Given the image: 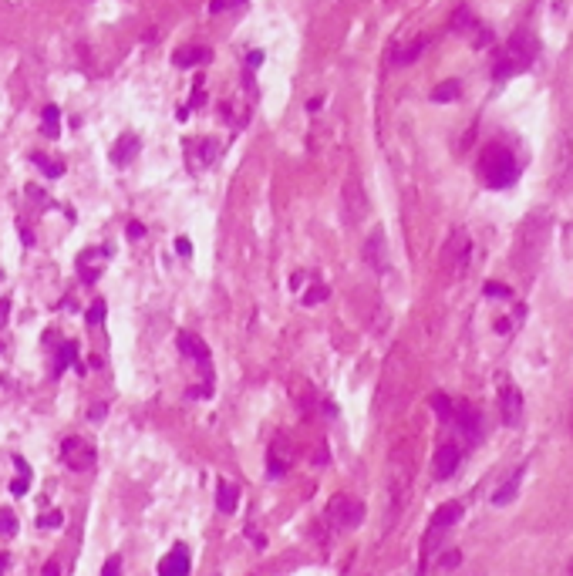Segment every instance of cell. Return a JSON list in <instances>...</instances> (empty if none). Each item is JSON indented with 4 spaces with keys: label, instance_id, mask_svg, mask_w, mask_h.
Instances as JSON below:
<instances>
[{
    "label": "cell",
    "instance_id": "836d02e7",
    "mask_svg": "<svg viewBox=\"0 0 573 576\" xmlns=\"http://www.w3.org/2000/svg\"><path fill=\"white\" fill-rule=\"evenodd\" d=\"M570 435H573V398H570Z\"/></svg>",
    "mask_w": 573,
    "mask_h": 576
},
{
    "label": "cell",
    "instance_id": "5bb4252c",
    "mask_svg": "<svg viewBox=\"0 0 573 576\" xmlns=\"http://www.w3.org/2000/svg\"><path fill=\"white\" fill-rule=\"evenodd\" d=\"M459 516H462V502H442L432 516V529H446V526H452Z\"/></svg>",
    "mask_w": 573,
    "mask_h": 576
},
{
    "label": "cell",
    "instance_id": "4316f807",
    "mask_svg": "<svg viewBox=\"0 0 573 576\" xmlns=\"http://www.w3.org/2000/svg\"><path fill=\"white\" fill-rule=\"evenodd\" d=\"M101 576H122V560H118V556H112V560L105 563V570H101Z\"/></svg>",
    "mask_w": 573,
    "mask_h": 576
},
{
    "label": "cell",
    "instance_id": "44dd1931",
    "mask_svg": "<svg viewBox=\"0 0 573 576\" xmlns=\"http://www.w3.org/2000/svg\"><path fill=\"white\" fill-rule=\"evenodd\" d=\"M34 162H41L44 175H61V172H64L61 162H55V159H47V155H41V152H34Z\"/></svg>",
    "mask_w": 573,
    "mask_h": 576
},
{
    "label": "cell",
    "instance_id": "4dcf8cb0",
    "mask_svg": "<svg viewBox=\"0 0 573 576\" xmlns=\"http://www.w3.org/2000/svg\"><path fill=\"white\" fill-rule=\"evenodd\" d=\"M142 233H145V226H142V223H132V226H128V236H132V239H139Z\"/></svg>",
    "mask_w": 573,
    "mask_h": 576
},
{
    "label": "cell",
    "instance_id": "7402d4cb",
    "mask_svg": "<svg viewBox=\"0 0 573 576\" xmlns=\"http://www.w3.org/2000/svg\"><path fill=\"white\" fill-rule=\"evenodd\" d=\"M74 354H78V344H74V340H68V344L61 347V357H57V374H61V371L74 361Z\"/></svg>",
    "mask_w": 573,
    "mask_h": 576
},
{
    "label": "cell",
    "instance_id": "9a60e30c",
    "mask_svg": "<svg viewBox=\"0 0 573 576\" xmlns=\"http://www.w3.org/2000/svg\"><path fill=\"white\" fill-rule=\"evenodd\" d=\"M210 57H212L210 47H179V51H176V64H179V68H189V64H206Z\"/></svg>",
    "mask_w": 573,
    "mask_h": 576
},
{
    "label": "cell",
    "instance_id": "603a6c76",
    "mask_svg": "<svg viewBox=\"0 0 573 576\" xmlns=\"http://www.w3.org/2000/svg\"><path fill=\"white\" fill-rule=\"evenodd\" d=\"M0 533L4 536H14L17 533V519L11 509H0Z\"/></svg>",
    "mask_w": 573,
    "mask_h": 576
},
{
    "label": "cell",
    "instance_id": "7c38bea8",
    "mask_svg": "<svg viewBox=\"0 0 573 576\" xmlns=\"http://www.w3.org/2000/svg\"><path fill=\"white\" fill-rule=\"evenodd\" d=\"M135 155H139V139H135V135H122V139L115 142V149H112L115 166H128Z\"/></svg>",
    "mask_w": 573,
    "mask_h": 576
},
{
    "label": "cell",
    "instance_id": "e0dca14e",
    "mask_svg": "<svg viewBox=\"0 0 573 576\" xmlns=\"http://www.w3.org/2000/svg\"><path fill=\"white\" fill-rule=\"evenodd\" d=\"M425 44H429V38H415V41H408L405 47H398V51H395V61H398V64H408V61H415V57L425 51Z\"/></svg>",
    "mask_w": 573,
    "mask_h": 576
},
{
    "label": "cell",
    "instance_id": "52a82bcc",
    "mask_svg": "<svg viewBox=\"0 0 573 576\" xmlns=\"http://www.w3.org/2000/svg\"><path fill=\"white\" fill-rule=\"evenodd\" d=\"M459 459H462V449L455 445V442H442L438 445V451H435V465H432V472L435 478H448L455 468H459Z\"/></svg>",
    "mask_w": 573,
    "mask_h": 576
},
{
    "label": "cell",
    "instance_id": "30bf717a",
    "mask_svg": "<svg viewBox=\"0 0 573 576\" xmlns=\"http://www.w3.org/2000/svg\"><path fill=\"white\" fill-rule=\"evenodd\" d=\"M452 422L459 425V432L469 438V442H475V435H479V415H475L472 405L459 401V405H455V411H452Z\"/></svg>",
    "mask_w": 573,
    "mask_h": 576
},
{
    "label": "cell",
    "instance_id": "1f68e13d",
    "mask_svg": "<svg viewBox=\"0 0 573 576\" xmlns=\"http://www.w3.org/2000/svg\"><path fill=\"white\" fill-rule=\"evenodd\" d=\"M260 61H263V54H260V51H253V54H250V68H260Z\"/></svg>",
    "mask_w": 573,
    "mask_h": 576
},
{
    "label": "cell",
    "instance_id": "6da1fadb",
    "mask_svg": "<svg viewBox=\"0 0 573 576\" xmlns=\"http://www.w3.org/2000/svg\"><path fill=\"white\" fill-rule=\"evenodd\" d=\"M479 175H482V183L489 185V189H509V185L519 179L516 155L509 152L506 145L492 142V145H486L482 155H479Z\"/></svg>",
    "mask_w": 573,
    "mask_h": 576
},
{
    "label": "cell",
    "instance_id": "4fadbf2b",
    "mask_svg": "<svg viewBox=\"0 0 573 576\" xmlns=\"http://www.w3.org/2000/svg\"><path fill=\"white\" fill-rule=\"evenodd\" d=\"M237 502H239V489L233 485V482H220L216 485V506H220V512H237Z\"/></svg>",
    "mask_w": 573,
    "mask_h": 576
},
{
    "label": "cell",
    "instance_id": "277c9868",
    "mask_svg": "<svg viewBox=\"0 0 573 576\" xmlns=\"http://www.w3.org/2000/svg\"><path fill=\"white\" fill-rule=\"evenodd\" d=\"M61 459L74 468V472H84L95 465V449L84 442V438H64L61 442Z\"/></svg>",
    "mask_w": 573,
    "mask_h": 576
},
{
    "label": "cell",
    "instance_id": "8992f818",
    "mask_svg": "<svg viewBox=\"0 0 573 576\" xmlns=\"http://www.w3.org/2000/svg\"><path fill=\"white\" fill-rule=\"evenodd\" d=\"M499 418H503V425H519V418H523V394H519L516 384H503V391H499Z\"/></svg>",
    "mask_w": 573,
    "mask_h": 576
},
{
    "label": "cell",
    "instance_id": "d6a6232c",
    "mask_svg": "<svg viewBox=\"0 0 573 576\" xmlns=\"http://www.w3.org/2000/svg\"><path fill=\"white\" fill-rule=\"evenodd\" d=\"M176 246H179V253H182V256H186V253H189V250H193V246H189V239H179Z\"/></svg>",
    "mask_w": 573,
    "mask_h": 576
},
{
    "label": "cell",
    "instance_id": "d6986e66",
    "mask_svg": "<svg viewBox=\"0 0 573 576\" xmlns=\"http://www.w3.org/2000/svg\"><path fill=\"white\" fill-rule=\"evenodd\" d=\"M57 128H61V112H57L55 105H47V108H44V135H47V139H57Z\"/></svg>",
    "mask_w": 573,
    "mask_h": 576
},
{
    "label": "cell",
    "instance_id": "d4e9b609",
    "mask_svg": "<svg viewBox=\"0 0 573 576\" xmlns=\"http://www.w3.org/2000/svg\"><path fill=\"white\" fill-rule=\"evenodd\" d=\"M61 522H64V512H61V509H51V512H44V516H41V526H44V529H51V526H61Z\"/></svg>",
    "mask_w": 573,
    "mask_h": 576
},
{
    "label": "cell",
    "instance_id": "cb8c5ba5",
    "mask_svg": "<svg viewBox=\"0 0 573 576\" xmlns=\"http://www.w3.org/2000/svg\"><path fill=\"white\" fill-rule=\"evenodd\" d=\"M101 317H105V300H95V304H91V310L84 313V321H88V323H101Z\"/></svg>",
    "mask_w": 573,
    "mask_h": 576
},
{
    "label": "cell",
    "instance_id": "83f0119b",
    "mask_svg": "<svg viewBox=\"0 0 573 576\" xmlns=\"http://www.w3.org/2000/svg\"><path fill=\"white\" fill-rule=\"evenodd\" d=\"M28 476H30V472H21V476L14 478V485H11V489H14V495H24V492H28Z\"/></svg>",
    "mask_w": 573,
    "mask_h": 576
},
{
    "label": "cell",
    "instance_id": "9c48e42d",
    "mask_svg": "<svg viewBox=\"0 0 573 576\" xmlns=\"http://www.w3.org/2000/svg\"><path fill=\"white\" fill-rule=\"evenodd\" d=\"M465 256H469V236L465 233H452V239L446 243V267L455 273V270H462Z\"/></svg>",
    "mask_w": 573,
    "mask_h": 576
},
{
    "label": "cell",
    "instance_id": "ac0fdd59",
    "mask_svg": "<svg viewBox=\"0 0 573 576\" xmlns=\"http://www.w3.org/2000/svg\"><path fill=\"white\" fill-rule=\"evenodd\" d=\"M459 95H462V85H459V81H442V85L432 91L435 101H455Z\"/></svg>",
    "mask_w": 573,
    "mask_h": 576
},
{
    "label": "cell",
    "instance_id": "e575fe53",
    "mask_svg": "<svg viewBox=\"0 0 573 576\" xmlns=\"http://www.w3.org/2000/svg\"><path fill=\"white\" fill-rule=\"evenodd\" d=\"M570 576H573V563H570Z\"/></svg>",
    "mask_w": 573,
    "mask_h": 576
},
{
    "label": "cell",
    "instance_id": "484cf974",
    "mask_svg": "<svg viewBox=\"0 0 573 576\" xmlns=\"http://www.w3.org/2000/svg\"><path fill=\"white\" fill-rule=\"evenodd\" d=\"M327 294H331L327 287H310V290H307V296H304V304H310V307H314V304H321V300H324V296H327Z\"/></svg>",
    "mask_w": 573,
    "mask_h": 576
},
{
    "label": "cell",
    "instance_id": "3957f363",
    "mask_svg": "<svg viewBox=\"0 0 573 576\" xmlns=\"http://www.w3.org/2000/svg\"><path fill=\"white\" fill-rule=\"evenodd\" d=\"M324 519H327V526H334V529H351V526H358L364 519V502L354 499V495L337 492L334 499L327 502V509H324Z\"/></svg>",
    "mask_w": 573,
    "mask_h": 576
},
{
    "label": "cell",
    "instance_id": "8fae6325",
    "mask_svg": "<svg viewBox=\"0 0 573 576\" xmlns=\"http://www.w3.org/2000/svg\"><path fill=\"white\" fill-rule=\"evenodd\" d=\"M179 347H182V354H189L193 361H199V364L210 371V347L203 344V338L189 334V330H182V334H179Z\"/></svg>",
    "mask_w": 573,
    "mask_h": 576
},
{
    "label": "cell",
    "instance_id": "5b68a950",
    "mask_svg": "<svg viewBox=\"0 0 573 576\" xmlns=\"http://www.w3.org/2000/svg\"><path fill=\"white\" fill-rule=\"evenodd\" d=\"M294 459H297V451H294V445H290V438L277 435L273 445H270V455H266V472H270V476H283V472H290Z\"/></svg>",
    "mask_w": 573,
    "mask_h": 576
},
{
    "label": "cell",
    "instance_id": "7a4b0ae2",
    "mask_svg": "<svg viewBox=\"0 0 573 576\" xmlns=\"http://www.w3.org/2000/svg\"><path fill=\"white\" fill-rule=\"evenodd\" d=\"M533 54H536V44L526 38V30H519V34H513V38L506 41L503 54H499V61H496L492 74H496V78H513V74L530 68Z\"/></svg>",
    "mask_w": 573,
    "mask_h": 576
},
{
    "label": "cell",
    "instance_id": "f1b7e54d",
    "mask_svg": "<svg viewBox=\"0 0 573 576\" xmlns=\"http://www.w3.org/2000/svg\"><path fill=\"white\" fill-rule=\"evenodd\" d=\"M229 7H237V4H233V0H212L210 14H223V11H229Z\"/></svg>",
    "mask_w": 573,
    "mask_h": 576
},
{
    "label": "cell",
    "instance_id": "2e32d148",
    "mask_svg": "<svg viewBox=\"0 0 573 576\" xmlns=\"http://www.w3.org/2000/svg\"><path fill=\"white\" fill-rule=\"evenodd\" d=\"M523 476H526V465H519L516 472L509 476V482H506L503 489H499V492H496V495H492V502H496V506H503V502H509V499L516 495V489H519V482H523Z\"/></svg>",
    "mask_w": 573,
    "mask_h": 576
},
{
    "label": "cell",
    "instance_id": "ba28073f",
    "mask_svg": "<svg viewBox=\"0 0 573 576\" xmlns=\"http://www.w3.org/2000/svg\"><path fill=\"white\" fill-rule=\"evenodd\" d=\"M189 573V549L176 546L169 556H162V563H159V576H186Z\"/></svg>",
    "mask_w": 573,
    "mask_h": 576
},
{
    "label": "cell",
    "instance_id": "ffe728a7",
    "mask_svg": "<svg viewBox=\"0 0 573 576\" xmlns=\"http://www.w3.org/2000/svg\"><path fill=\"white\" fill-rule=\"evenodd\" d=\"M432 408H435V415L442 418V422H452V411H455V405H452V398H446V394L438 391L432 394Z\"/></svg>",
    "mask_w": 573,
    "mask_h": 576
},
{
    "label": "cell",
    "instance_id": "f546056e",
    "mask_svg": "<svg viewBox=\"0 0 573 576\" xmlns=\"http://www.w3.org/2000/svg\"><path fill=\"white\" fill-rule=\"evenodd\" d=\"M44 576H61V563H57V560H47V566H44Z\"/></svg>",
    "mask_w": 573,
    "mask_h": 576
}]
</instances>
